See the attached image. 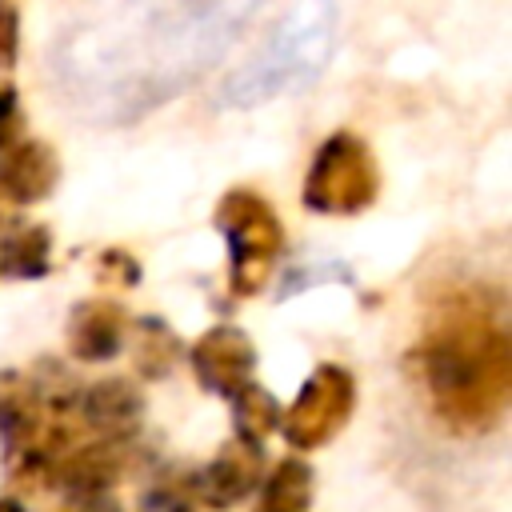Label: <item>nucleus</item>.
Wrapping results in <instances>:
<instances>
[{"instance_id": "obj_1", "label": "nucleus", "mask_w": 512, "mask_h": 512, "mask_svg": "<svg viewBox=\"0 0 512 512\" xmlns=\"http://www.w3.org/2000/svg\"><path fill=\"white\" fill-rule=\"evenodd\" d=\"M424 380L444 424L456 432H488L512 396V344L480 292L440 304L424 340Z\"/></svg>"}, {"instance_id": "obj_2", "label": "nucleus", "mask_w": 512, "mask_h": 512, "mask_svg": "<svg viewBox=\"0 0 512 512\" xmlns=\"http://www.w3.org/2000/svg\"><path fill=\"white\" fill-rule=\"evenodd\" d=\"M332 32H336V4L332 0H300L292 8V16L280 20V28L264 44V52L244 72L232 76L224 96L232 104H256L284 88L308 84V76L324 64V56L332 48Z\"/></svg>"}, {"instance_id": "obj_3", "label": "nucleus", "mask_w": 512, "mask_h": 512, "mask_svg": "<svg viewBox=\"0 0 512 512\" xmlns=\"http://www.w3.org/2000/svg\"><path fill=\"white\" fill-rule=\"evenodd\" d=\"M216 228L228 240L232 296H256L284 248V228H280L272 204L248 188H232L216 204Z\"/></svg>"}, {"instance_id": "obj_4", "label": "nucleus", "mask_w": 512, "mask_h": 512, "mask_svg": "<svg viewBox=\"0 0 512 512\" xmlns=\"http://www.w3.org/2000/svg\"><path fill=\"white\" fill-rule=\"evenodd\" d=\"M376 192H380V168L368 144L352 132H332L312 156L304 180V204L324 216H356L376 200Z\"/></svg>"}, {"instance_id": "obj_5", "label": "nucleus", "mask_w": 512, "mask_h": 512, "mask_svg": "<svg viewBox=\"0 0 512 512\" xmlns=\"http://www.w3.org/2000/svg\"><path fill=\"white\" fill-rule=\"evenodd\" d=\"M352 408H356V380H352V372L340 368V364H320L304 380V388H300L296 404L288 408V416H280V428H284L292 448L312 452V448L328 444L348 424Z\"/></svg>"}, {"instance_id": "obj_6", "label": "nucleus", "mask_w": 512, "mask_h": 512, "mask_svg": "<svg viewBox=\"0 0 512 512\" xmlns=\"http://www.w3.org/2000/svg\"><path fill=\"white\" fill-rule=\"evenodd\" d=\"M252 368H256V348L232 324H216L192 344V372L208 392L232 396L252 380Z\"/></svg>"}, {"instance_id": "obj_7", "label": "nucleus", "mask_w": 512, "mask_h": 512, "mask_svg": "<svg viewBox=\"0 0 512 512\" xmlns=\"http://www.w3.org/2000/svg\"><path fill=\"white\" fill-rule=\"evenodd\" d=\"M260 472H264V452H260V444L232 440V444H224V448L212 456V464H208L200 476H192V492H196V500H204L208 508H232V504H240L244 496L256 492Z\"/></svg>"}, {"instance_id": "obj_8", "label": "nucleus", "mask_w": 512, "mask_h": 512, "mask_svg": "<svg viewBox=\"0 0 512 512\" xmlns=\"http://www.w3.org/2000/svg\"><path fill=\"white\" fill-rule=\"evenodd\" d=\"M60 180V160L44 140H16L0 156V204L20 208L52 196Z\"/></svg>"}, {"instance_id": "obj_9", "label": "nucleus", "mask_w": 512, "mask_h": 512, "mask_svg": "<svg viewBox=\"0 0 512 512\" xmlns=\"http://www.w3.org/2000/svg\"><path fill=\"white\" fill-rule=\"evenodd\" d=\"M124 472H128V452L116 440H100L92 448H76L60 456L48 480L60 484L72 500H88V496H108V488H116Z\"/></svg>"}, {"instance_id": "obj_10", "label": "nucleus", "mask_w": 512, "mask_h": 512, "mask_svg": "<svg viewBox=\"0 0 512 512\" xmlns=\"http://www.w3.org/2000/svg\"><path fill=\"white\" fill-rule=\"evenodd\" d=\"M76 404H80L84 424H88L92 432L108 436V440L132 436L136 424H140V416H144V396H140V388L128 384V380H120V376L84 388Z\"/></svg>"}, {"instance_id": "obj_11", "label": "nucleus", "mask_w": 512, "mask_h": 512, "mask_svg": "<svg viewBox=\"0 0 512 512\" xmlns=\"http://www.w3.org/2000/svg\"><path fill=\"white\" fill-rule=\"evenodd\" d=\"M68 348L84 364H104L124 348V312L112 300H84L68 320Z\"/></svg>"}, {"instance_id": "obj_12", "label": "nucleus", "mask_w": 512, "mask_h": 512, "mask_svg": "<svg viewBox=\"0 0 512 512\" xmlns=\"http://www.w3.org/2000/svg\"><path fill=\"white\" fill-rule=\"evenodd\" d=\"M52 232L44 224H20L0 236V276L8 280H40L48 276Z\"/></svg>"}, {"instance_id": "obj_13", "label": "nucleus", "mask_w": 512, "mask_h": 512, "mask_svg": "<svg viewBox=\"0 0 512 512\" xmlns=\"http://www.w3.org/2000/svg\"><path fill=\"white\" fill-rule=\"evenodd\" d=\"M312 504V468L304 460H280L260 488L256 512H308Z\"/></svg>"}, {"instance_id": "obj_14", "label": "nucleus", "mask_w": 512, "mask_h": 512, "mask_svg": "<svg viewBox=\"0 0 512 512\" xmlns=\"http://www.w3.org/2000/svg\"><path fill=\"white\" fill-rule=\"evenodd\" d=\"M132 332H136V340H132V356H136L140 376H148V380L168 376L172 364H176V356H180V340H176V332H172L164 320H156V316H140V320L132 324Z\"/></svg>"}, {"instance_id": "obj_15", "label": "nucleus", "mask_w": 512, "mask_h": 512, "mask_svg": "<svg viewBox=\"0 0 512 512\" xmlns=\"http://www.w3.org/2000/svg\"><path fill=\"white\" fill-rule=\"evenodd\" d=\"M232 428H236V440H248V444H260L276 424H280V404L268 388L260 384H244L236 388L232 396Z\"/></svg>"}, {"instance_id": "obj_16", "label": "nucleus", "mask_w": 512, "mask_h": 512, "mask_svg": "<svg viewBox=\"0 0 512 512\" xmlns=\"http://www.w3.org/2000/svg\"><path fill=\"white\" fill-rule=\"evenodd\" d=\"M140 504H144V512H192L196 492H192V480H164V484L148 488Z\"/></svg>"}, {"instance_id": "obj_17", "label": "nucleus", "mask_w": 512, "mask_h": 512, "mask_svg": "<svg viewBox=\"0 0 512 512\" xmlns=\"http://www.w3.org/2000/svg\"><path fill=\"white\" fill-rule=\"evenodd\" d=\"M100 280L104 284H116V288H132L136 280H140V264H136V256H128L124 248H108V252H100Z\"/></svg>"}, {"instance_id": "obj_18", "label": "nucleus", "mask_w": 512, "mask_h": 512, "mask_svg": "<svg viewBox=\"0 0 512 512\" xmlns=\"http://www.w3.org/2000/svg\"><path fill=\"white\" fill-rule=\"evenodd\" d=\"M20 124H24V116H20V96H16L12 84H0V156L16 144Z\"/></svg>"}, {"instance_id": "obj_19", "label": "nucleus", "mask_w": 512, "mask_h": 512, "mask_svg": "<svg viewBox=\"0 0 512 512\" xmlns=\"http://www.w3.org/2000/svg\"><path fill=\"white\" fill-rule=\"evenodd\" d=\"M16 48H20V20L12 8H0V72L16 64Z\"/></svg>"}, {"instance_id": "obj_20", "label": "nucleus", "mask_w": 512, "mask_h": 512, "mask_svg": "<svg viewBox=\"0 0 512 512\" xmlns=\"http://www.w3.org/2000/svg\"><path fill=\"white\" fill-rule=\"evenodd\" d=\"M76 512H120V504H116L112 496H88Z\"/></svg>"}, {"instance_id": "obj_21", "label": "nucleus", "mask_w": 512, "mask_h": 512, "mask_svg": "<svg viewBox=\"0 0 512 512\" xmlns=\"http://www.w3.org/2000/svg\"><path fill=\"white\" fill-rule=\"evenodd\" d=\"M0 512H28V508L16 496H0Z\"/></svg>"}, {"instance_id": "obj_22", "label": "nucleus", "mask_w": 512, "mask_h": 512, "mask_svg": "<svg viewBox=\"0 0 512 512\" xmlns=\"http://www.w3.org/2000/svg\"><path fill=\"white\" fill-rule=\"evenodd\" d=\"M0 8H4V0H0Z\"/></svg>"}]
</instances>
